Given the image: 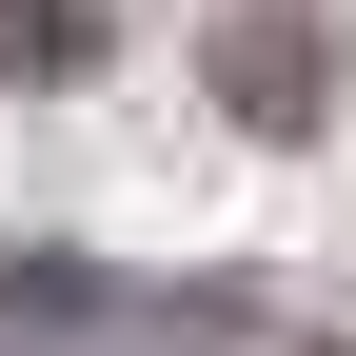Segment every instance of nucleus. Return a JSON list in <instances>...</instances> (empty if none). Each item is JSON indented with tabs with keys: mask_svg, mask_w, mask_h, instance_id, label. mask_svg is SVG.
I'll use <instances>...</instances> for the list:
<instances>
[{
	"mask_svg": "<svg viewBox=\"0 0 356 356\" xmlns=\"http://www.w3.org/2000/svg\"><path fill=\"white\" fill-rule=\"evenodd\" d=\"M218 99H238L257 139H297V119L337 99V40L297 20V0H257V20H218Z\"/></svg>",
	"mask_w": 356,
	"mask_h": 356,
	"instance_id": "f257e3e1",
	"label": "nucleus"
},
{
	"mask_svg": "<svg viewBox=\"0 0 356 356\" xmlns=\"http://www.w3.org/2000/svg\"><path fill=\"white\" fill-rule=\"evenodd\" d=\"M99 60V0H0V79H79Z\"/></svg>",
	"mask_w": 356,
	"mask_h": 356,
	"instance_id": "f03ea898",
	"label": "nucleus"
}]
</instances>
